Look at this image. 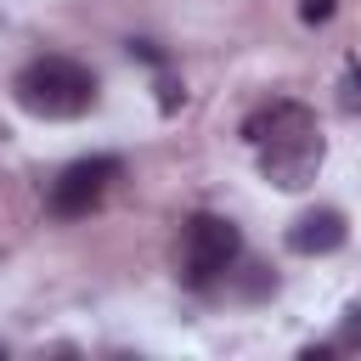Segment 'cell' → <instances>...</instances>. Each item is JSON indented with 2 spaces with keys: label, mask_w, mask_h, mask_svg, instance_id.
<instances>
[{
  "label": "cell",
  "mask_w": 361,
  "mask_h": 361,
  "mask_svg": "<svg viewBox=\"0 0 361 361\" xmlns=\"http://www.w3.org/2000/svg\"><path fill=\"white\" fill-rule=\"evenodd\" d=\"M243 141L254 147V164L259 175L276 186V192H305L316 175H322V158H327V141H322V124L305 102H265L243 118Z\"/></svg>",
  "instance_id": "1"
},
{
  "label": "cell",
  "mask_w": 361,
  "mask_h": 361,
  "mask_svg": "<svg viewBox=\"0 0 361 361\" xmlns=\"http://www.w3.org/2000/svg\"><path fill=\"white\" fill-rule=\"evenodd\" d=\"M11 102L34 118H85L96 107V73L73 56H34L11 79Z\"/></svg>",
  "instance_id": "2"
},
{
  "label": "cell",
  "mask_w": 361,
  "mask_h": 361,
  "mask_svg": "<svg viewBox=\"0 0 361 361\" xmlns=\"http://www.w3.org/2000/svg\"><path fill=\"white\" fill-rule=\"evenodd\" d=\"M243 259V231L226 220V214H192L186 231H180V282L192 293H209L231 276V265Z\"/></svg>",
  "instance_id": "3"
},
{
  "label": "cell",
  "mask_w": 361,
  "mask_h": 361,
  "mask_svg": "<svg viewBox=\"0 0 361 361\" xmlns=\"http://www.w3.org/2000/svg\"><path fill=\"white\" fill-rule=\"evenodd\" d=\"M124 175V158H113V152H96V158H73L68 169H56V180L45 186V209L56 214V220H79V214H90L102 197H107V186Z\"/></svg>",
  "instance_id": "4"
},
{
  "label": "cell",
  "mask_w": 361,
  "mask_h": 361,
  "mask_svg": "<svg viewBox=\"0 0 361 361\" xmlns=\"http://www.w3.org/2000/svg\"><path fill=\"white\" fill-rule=\"evenodd\" d=\"M344 237H350V226H344L338 209H305V214L288 226V248H293V254H338Z\"/></svg>",
  "instance_id": "5"
},
{
  "label": "cell",
  "mask_w": 361,
  "mask_h": 361,
  "mask_svg": "<svg viewBox=\"0 0 361 361\" xmlns=\"http://www.w3.org/2000/svg\"><path fill=\"white\" fill-rule=\"evenodd\" d=\"M355 350H361V299L344 310V322L333 333V355H355Z\"/></svg>",
  "instance_id": "6"
},
{
  "label": "cell",
  "mask_w": 361,
  "mask_h": 361,
  "mask_svg": "<svg viewBox=\"0 0 361 361\" xmlns=\"http://www.w3.org/2000/svg\"><path fill=\"white\" fill-rule=\"evenodd\" d=\"M338 107L350 113V118H361V56L350 62V73L338 79Z\"/></svg>",
  "instance_id": "7"
},
{
  "label": "cell",
  "mask_w": 361,
  "mask_h": 361,
  "mask_svg": "<svg viewBox=\"0 0 361 361\" xmlns=\"http://www.w3.org/2000/svg\"><path fill=\"white\" fill-rule=\"evenodd\" d=\"M180 96H186V90H180L169 73H158V107H164V113H175V107H180Z\"/></svg>",
  "instance_id": "8"
},
{
  "label": "cell",
  "mask_w": 361,
  "mask_h": 361,
  "mask_svg": "<svg viewBox=\"0 0 361 361\" xmlns=\"http://www.w3.org/2000/svg\"><path fill=\"white\" fill-rule=\"evenodd\" d=\"M299 17L305 23H327L333 17V0H299Z\"/></svg>",
  "instance_id": "9"
}]
</instances>
